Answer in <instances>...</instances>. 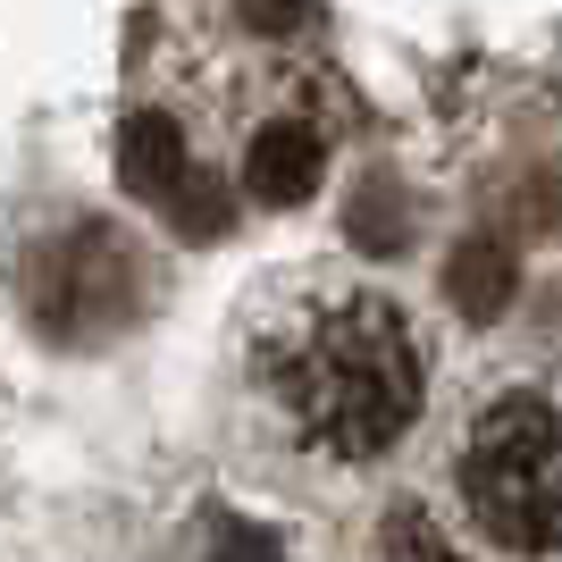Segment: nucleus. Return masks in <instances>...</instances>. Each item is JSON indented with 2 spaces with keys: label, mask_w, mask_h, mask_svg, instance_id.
Returning a JSON list of instances; mask_svg holds the SVG:
<instances>
[{
  "label": "nucleus",
  "mask_w": 562,
  "mask_h": 562,
  "mask_svg": "<svg viewBox=\"0 0 562 562\" xmlns=\"http://www.w3.org/2000/svg\"><path fill=\"white\" fill-rule=\"evenodd\" d=\"M143 101H160L252 211H303L352 135V85L311 0H227L211 18H177L143 68Z\"/></svg>",
  "instance_id": "obj_1"
},
{
  "label": "nucleus",
  "mask_w": 562,
  "mask_h": 562,
  "mask_svg": "<svg viewBox=\"0 0 562 562\" xmlns=\"http://www.w3.org/2000/svg\"><path fill=\"white\" fill-rule=\"evenodd\" d=\"M244 395L311 462H378L428 403V336L370 278L294 269L260 285L235 328Z\"/></svg>",
  "instance_id": "obj_2"
},
{
  "label": "nucleus",
  "mask_w": 562,
  "mask_h": 562,
  "mask_svg": "<svg viewBox=\"0 0 562 562\" xmlns=\"http://www.w3.org/2000/svg\"><path fill=\"white\" fill-rule=\"evenodd\" d=\"M453 495L504 554H562V403L495 395L453 446Z\"/></svg>",
  "instance_id": "obj_3"
},
{
  "label": "nucleus",
  "mask_w": 562,
  "mask_h": 562,
  "mask_svg": "<svg viewBox=\"0 0 562 562\" xmlns=\"http://www.w3.org/2000/svg\"><path fill=\"white\" fill-rule=\"evenodd\" d=\"M18 294L50 345H110L151 303V260L110 218H68L18 260Z\"/></svg>",
  "instance_id": "obj_4"
},
{
  "label": "nucleus",
  "mask_w": 562,
  "mask_h": 562,
  "mask_svg": "<svg viewBox=\"0 0 562 562\" xmlns=\"http://www.w3.org/2000/svg\"><path fill=\"white\" fill-rule=\"evenodd\" d=\"M117 186L135 193L168 235H186V244H218V235L235 227V202H244V193L193 151L186 126H177L160 101H143V93L126 101V117H117Z\"/></svg>",
  "instance_id": "obj_5"
},
{
  "label": "nucleus",
  "mask_w": 562,
  "mask_h": 562,
  "mask_svg": "<svg viewBox=\"0 0 562 562\" xmlns=\"http://www.w3.org/2000/svg\"><path fill=\"white\" fill-rule=\"evenodd\" d=\"M513 285H520V269H513V244H504V235H470L462 252L446 260V294L470 319H495V311L513 303Z\"/></svg>",
  "instance_id": "obj_6"
},
{
  "label": "nucleus",
  "mask_w": 562,
  "mask_h": 562,
  "mask_svg": "<svg viewBox=\"0 0 562 562\" xmlns=\"http://www.w3.org/2000/svg\"><path fill=\"white\" fill-rule=\"evenodd\" d=\"M378 562H470L446 546V529L420 513V504H403V513H386V529H378Z\"/></svg>",
  "instance_id": "obj_7"
},
{
  "label": "nucleus",
  "mask_w": 562,
  "mask_h": 562,
  "mask_svg": "<svg viewBox=\"0 0 562 562\" xmlns=\"http://www.w3.org/2000/svg\"><path fill=\"white\" fill-rule=\"evenodd\" d=\"M202 562H294L260 520H244V513H211L202 520Z\"/></svg>",
  "instance_id": "obj_8"
}]
</instances>
